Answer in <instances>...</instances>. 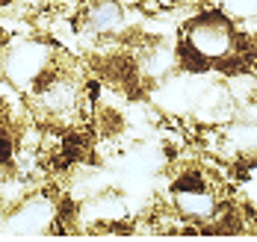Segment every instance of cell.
<instances>
[{"instance_id": "7a4b0ae2", "label": "cell", "mask_w": 257, "mask_h": 242, "mask_svg": "<svg viewBox=\"0 0 257 242\" xmlns=\"http://www.w3.org/2000/svg\"><path fill=\"white\" fill-rule=\"evenodd\" d=\"M89 30L95 33H112V30L121 24V9L115 3H101L95 9H89Z\"/></svg>"}, {"instance_id": "6da1fadb", "label": "cell", "mask_w": 257, "mask_h": 242, "mask_svg": "<svg viewBox=\"0 0 257 242\" xmlns=\"http://www.w3.org/2000/svg\"><path fill=\"white\" fill-rule=\"evenodd\" d=\"M257 59L254 39L242 36L225 12L213 9L192 18L180 36V65L189 71H242Z\"/></svg>"}, {"instance_id": "3957f363", "label": "cell", "mask_w": 257, "mask_h": 242, "mask_svg": "<svg viewBox=\"0 0 257 242\" xmlns=\"http://www.w3.org/2000/svg\"><path fill=\"white\" fill-rule=\"evenodd\" d=\"M228 9L236 12V15H245V12H254L257 0H228Z\"/></svg>"}]
</instances>
